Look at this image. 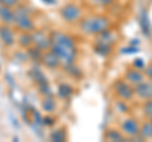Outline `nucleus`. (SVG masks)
<instances>
[{
	"label": "nucleus",
	"instance_id": "nucleus-10",
	"mask_svg": "<svg viewBox=\"0 0 152 142\" xmlns=\"http://www.w3.org/2000/svg\"><path fill=\"white\" fill-rule=\"evenodd\" d=\"M134 94L142 99H152V81H142L136 85Z\"/></svg>",
	"mask_w": 152,
	"mask_h": 142
},
{
	"label": "nucleus",
	"instance_id": "nucleus-14",
	"mask_svg": "<svg viewBox=\"0 0 152 142\" xmlns=\"http://www.w3.org/2000/svg\"><path fill=\"white\" fill-rule=\"evenodd\" d=\"M29 75H31L32 80H33V81H34L37 85L48 83V81H47V78L45 76V74L42 72L39 69H32V70H31V72H29Z\"/></svg>",
	"mask_w": 152,
	"mask_h": 142
},
{
	"label": "nucleus",
	"instance_id": "nucleus-22",
	"mask_svg": "<svg viewBox=\"0 0 152 142\" xmlns=\"http://www.w3.org/2000/svg\"><path fill=\"white\" fill-rule=\"evenodd\" d=\"M28 57H31L32 60H41L42 57V51L38 50L37 47L32 48V47H28Z\"/></svg>",
	"mask_w": 152,
	"mask_h": 142
},
{
	"label": "nucleus",
	"instance_id": "nucleus-25",
	"mask_svg": "<svg viewBox=\"0 0 152 142\" xmlns=\"http://www.w3.org/2000/svg\"><path fill=\"white\" fill-rule=\"evenodd\" d=\"M38 89H39V93H41V94H43L45 97H47V95H52V91H51V88H50L48 83H45V84L38 85Z\"/></svg>",
	"mask_w": 152,
	"mask_h": 142
},
{
	"label": "nucleus",
	"instance_id": "nucleus-12",
	"mask_svg": "<svg viewBox=\"0 0 152 142\" xmlns=\"http://www.w3.org/2000/svg\"><path fill=\"white\" fill-rule=\"evenodd\" d=\"M0 20L3 24H14V8L0 5Z\"/></svg>",
	"mask_w": 152,
	"mask_h": 142
},
{
	"label": "nucleus",
	"instance_id": "nucleus-21",
	"mask_svg": "<svg viewBox=\"0 0 152 142\" xmlns=\"http://www.w3.org/2000/svg\"><path fill=\"white\" fill-rule=\"evenodd\" d=\"M94 50L96 53L99 55H102V56H107L109 55L112 52V46H109V45H104V43H98L96 46L94 47Z\"/></svg>",
	"mask_w": 152,
	"mask_h": 142
},
{
	"label": "nucleus",
	"instance_id": "nucleus-16",
	"mask_svg": "<svg viewBox=\"0 0 152 142\" xmlns=\"http://www.w3.org/2000/svg\"><path fill=\"white\" fill-rule=\"evenodd\" d=\"M42 108H43V111L48 112V113H52L56 111V100L53 99L52 95H47L45 97L43 102H42Z\"/></svg>",
	"mask_w": 152,
	"mask_h": 142
},
{
	"label": "nucleus",
	"instance_id": "nucleus-31",
	"mask_svg": "<svg viewBox=\"0 0 152 142\" xmlns=\"http://www.w3.org/2000/svg\"><path fill=\"white\" fill-rule=\"evenodd\" d=\"M53 123H55L53 118H51V117H45V118H43V124H46V126H52Z\"/></svg>",
	"mask_w": 152,
	"mask_h": 142
},
{
	"label": "nucleus",
	"instance_id": "nucleus-23",
	"mask_svg": "<svg viewBox=\"0 0 152 142\" xmlns=\"http://www.w3.org/2000/svg\"><path fill=\"white\" fill-rule=\"evenodd\" d=\"M65 70L67 71L69 74H71L72 76H75V78H80L81 76V71H80V69L79 67H75V65L74 64H70V65H65Z\"/></svg>",
	"mask_w": 152,
	"mask_h": 142
},
{
	"label": "nucleus",
	"instance_id": "nucleus-18",
	"mask_svg": "<svg viewBox=\"0 0 152 142\" xmlns=\"http://www.w3.org/2000/svg\"><path fill=\"white\" fill-rule=\"evenodd\" d=\"M50 140L51 141H55V142H64L66 140V132H65V130L64 128H60V130L53 131L50 135Z\"/></svg>",
	"mask_w": 152,
	"mask_h": 142
},
{
	"label": "nucleus",
	"instance_id": "nucleus-8",
	"mask_svg": "<svg viewBox=\"0 0 152 142\" xmlns=\"http://www.w3.org/2000/svg\"><path fill=\"white\" fill-rule=\"evenodd\" d=\"M122 131L127 136L134 137L140 133V124L134 118H127L122 123Z\"/></svg>",
	"mask_w": 152,
	"mask_h": 142
},
{
	"label": "nucleus",
	"instance_id": "nucleus-2",
	"mask_svg": "<svg viewBox=\"0 0 152 142\" xmlns=\"http://www.w3.org/2000/svg\"><path fill=\"white\" fill-rule=\"evenodd\" d=\"M109 27H110V20L103 15H91L84 18L80 22V29L86 34L96 36L99 33L109 29Z\"/></svg>",
	"mask_w": 152,
	"mask_h": 142
},
{
	"label": "nucleus",
	"instance_id": "nucleus-3",
	"mask_svg": "<svg viewBox=\"0 0 152 142\" xmlns=\"http://www.w3.org/2000/svg\"><path fill=\"white\" fill-rule=\"evenodd\" d=\"M14 24L22 32H33L34 31V22L32 19L31 10L23 3H19L14 8Z\"/></svg>",
	"mask_w": 152,
	"mask_h": 142
},
{
	"label": "nucleus",
	"instance_id": "nucleus-27",
	"mask_svg": "<svg viewBox=\"0 0 152 142\" xmlns=\"http://www.w3.org/2000/svg\"><path fill=\"white\" fill-rule=\"evenodd\" d=\"M133 66H134V67L136 69H143L145 67V62H143V60H142V59H136L134 61H133Z\"/></svg>",
	"mask_w": 152,
	"mask_h": 142
},
{
	"label": "nucleus",
	"instance_id": "nucleus-24",
	"mask_svg": "<svg viewBox=\"0 0 152 142\" xmlns=\"http://www.w3.org/2000/svg\"><path fill=\"white\" fill-rule=\"evenodd\" d=\"M142 111H143V114L146 117L152 118V99H147L143 107H142Z\"/></svg>",
	"mask_w": 152,
	"mask_h": 142
},
{
	"label": "nucleus",
	"instance_id": "nucleus-15",
	"mask_svg": "<svg viewBox=\"0 0 152 142\" xmlns=\"http://www.w3.org/2000/svg\"><path fill=\"white\" fill-rule=\"evenodd\" d=\"M57 94L62 99H69L74 94V88L70 86L69 84H61L58 86V90H57Z\"/></svg>",
	"mask_w": 152,
	"mask_h": 142
},
{
	"label": "nucleus",
	"instance_id": "nucleus-1",
	"mask_svg": "<svg viewBox=\"0 0 152 142\" xmlns=\"http://www.w3.org/2000/svg\"><path fill=\"white\" fill-rule=\"evenodd\" d=\"M51 51L58 56L61 64L70 65L74 64L76 57V43L72 37L62 32H52L51 33Z\"/></svg>",
	"mask_w": 152,
	"mask_h": 142
},
{
	"label": "nucleus",
	"instance_id": "nucleus-28",
	"mask_svg": "<svg viewBox=\"0 0 152 142\" xmlns=\"http://www.w3.org/2000/svg\"><path fill=\"white\" fill-rule=\"evenodd\" d=\"M143 69H145V75H146V76L150 80H152V64L145 66Z\"/></svg>",
	"mask_w": 152,
	"mask_h": 142
},
{
	"label": "nucleus",
	"instance_id": "nucleus-4",
	"mask_svg": "<svg viewBox=\"0 0 152 142\" xmlns=\"http://www.w3.org/2000/svg\"><path fill=\"white\" fill-rule=\"evenodd\" d=\"M60 15L66 23H76L77 20L81 19L83 10L80 9L79 5H76V4L69 3V4H66V5H64L62 8H61Z\"/></svg>",
	"mask_w": 152,
	"mask_h": 142
},
{
	"label": "nucleus",
	"instance_id": "nucleus-13",
	"mask_svg": "<svg viewBox=\"0 0 152 142\" xmlns=\"http://www.w3.org/2000/svg\"><path fill=\"white\" fill-rule=\"evenodd\" d=\"M96 36H98V43H104V45H109V46H112L117 40L115 34H114L110 29L104 31Z\"/></svg>",
	"mask_w": 152,
	"mask_h": 142
},
{
	"label": "nucleus",
	"instance_id": "nucleus-5",
	"mask_svg": "<svg viewBox=\"0 0 152 142\" xmlns=\"http://www.w3.org/2000/svg\"><path fill=\"white\" fill-rule=\"evenodd\" d=\"M32 34V42L34 47H37L41 51H47L51 48V37L47 36L45 32L42 31H33L31 32Z\"/></svg>",
	"mask_w": 152,
	"mask_h": 142
},
{
	"label": "nucleus",
	"instance_id": "nucleus-29",
	"mask_svg": "<svg viewBox=\"0 0 152 142\" xmlns=\"http://www.w3.org/2000/svg\"><path fill=\"white\" fill-rule=\"evenodd\" d=\"M117 108H118V111L122 112V113L128 112V107L124 103H122V102H118V103H117Z\"/></svg>",
	"mask_w": 152,
	"mask_h": 142
},
{
	"label": "nucleus",
	"instance_id": "nucleus-33",
	"mask_svg": "<svg viewBox=\"0 0 152 142\" xmlns=\"http://www.w3.org/2000/svg\"><path fill=\"white\" fill-rule=\"evenodd\" d=\"M19 3H26V1H28V0H18Z\"/></svg>",
	"mask_w": 152,
	"mask_h": 142
},
{
	"label": "nucleus",
	"instance_id": "nucleus-20",
	"mask_svg": "<svg viewBox=\"0 0 152 142\" xmlns=\"http://www.w3.org/2000/svg\"><path fill=\"white\" fill-rule=\"evenodd\" d=\"M107 140L109 141H124V136L117 130H108L105 133Z\"/></svg>",
	"mask_w": 152,
	"mask_h": 142
},
{
	"label": "nucleus",
	"instance_id": "nucleus-32",
	"mask_svg": "<svg viewBox=\"0 0 152 142\" xmlns=\"http://www.w3.org/2000/svg\"><path fill=\"white\" fill-rule=\"evenodd\" d=\"M45 4H48V5H53V4H56V0H42Z\"/></svg>",
	"mask_w": 152,
	"mask_h": 142
},
{
	"label": "nucleus",
	"instance_id": "nucleus-11",
	"mask_svg": "<svg viewBox=\"0 0 152 142\" xmlns=\"http://www.w3.org/2000/svg\"><path fill=\"white\" fill-rule=\"evenodd\" d=\"M124 79H126L129 84L137 85V84H140V83H142V81L145 80V75L142 74L138 69H129V70L126 71Z\"/></svg>",
	"mask_w": 152,
	"mask_h": 142
},
{
	"label": "nucleus",
	"instance_id": "nucleus-9",
	"mask_svg": "<svg viewBox=\"0 0 152 142\" xmlns=\"http://www.w3.org/2000/svg\"><path fill=\"white\" fill-rule=\"evenodd\" d=\"M41 61H42V64L48 69H57L61 66V60L58 59V56H57L55 52H52L51 50L46 51L45 53H42Z\"/></svg>",
	"mask_w": 152,
	"mask_h": 142
},
{
	"label": "nucleus",
	"instance_id": "nucleus-7",
	"mask_svg": "<svg viewBox=\"0 0 152 142\" xmlns=\"http://www.w3.org/2000/svg\"><path fill=\"white\" fill-rule=\"evenodd\" d=\"M0 41L7 47H10L15 43V34H14L13 29L8 24L0 26Z\"/></svg>",
	"mask_w": 152,
	"mask_h": 142
},
{
	"label": "nucleus",
	"instance_id": "nucleus-6",
	"mask_svg": "<svg viewBox=\"0 0 152 142\" xmlns=\"http://www.w3.org/2000/svg\"><path fill=\"white\" fill-rule=\"evenodd\" d=\"M114 91L123 100H131L133 95H134V89L124 80H118L114 84Z\"/></svg>",
	"mask_w": 152,
	"mask_h": 142
},
{
	"label": "nucleus",
	"instance_id": "nucleus-17",
	"mask_svg": "<svg viewBox=\"0 0 152 142\" xmlns=\"http://www.w3.org/2000/svg\"><path fill=\"white\" fill-rule=\"evenodd\" d=\"M18 43L20 45V47H23V48H28V47H31L33 45L32 34L29 32H22L20 36H19V38H18Z\"/></svg>",
	"mask_w": 152,
	"mask_h": 142
},
{
	"label": "nucleus",
	"instance_id": "nucleus-30",
	"mask_svg": "<svg viewBox=\"0 0 152 142\" xmlns=\"http://www.w3.org/2000/svg\"><path fill=\"white\" fill-rule=\"evenodd\" d=\"M91 1L96 5H109L110 3H113V0H91Z\"/></svg>",
	"mask_w": 152,
	"mask_h": 142
},
{
	"label": "nucleus",
	"instance_id": "nucleus-34",
	"mask_svg": "<svg viewBox=\"0 0 152 142\" xmlns=\"http://www.w3.org/2000/svg\"><path fill=\"white\" fill-rule=\"evenodd\" d=\"M151 123H152V118H151Z\"/></svg>",
	"mask_w": 152,
	"mask_h": 142
},
{
	"label": "nucleus",
	"instance_id": "nucleus-19",
	"mask_svg": "<svg viewBox=\"0 0 152 142\" xmlns=\"http://www.w3.org/2000/svg\"><path fill=\"white\" fill-rule=\"evenodd\" d=\"M140 133L142 138H152V123H143L142 127H140Z\"/></svg>",
	"mask_w": 152,
	"mask_h": 142
},
{
	"label": "nucleus",
	"instance_id": "nucleus-26",
	"mask_svg": "<svg viewBox=\"0 0 152 142\" xmlns=\"http://www.w3.org/2000/svg\"><path fill=\"white\" fill-rule=\"evenodd\" d=\"M19 4L18 0H0V5L9 7V8H15Z\"/></svg>",
	"mask_w": 152,
	"mask_h": 142
}]
</instances>
